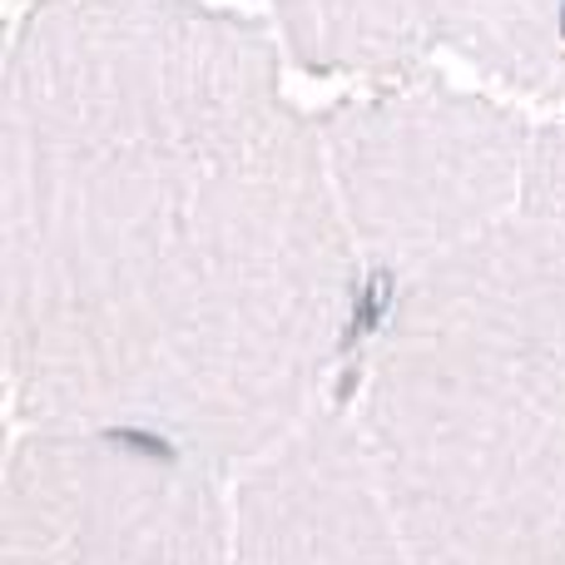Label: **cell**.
<instances>
[{"mask_svg":"<svg viewBox=\"0 0 565 565\" xmlns=\"http://www.w3.org/2000/svg\"><path fill=\"white\" fill-rule=\"evenodd\" d=\"M348 412L407 565H565V248L516 204L392 288Z\"/></svg>","mask_w":565,"mask_h":565,"instance_id":"obj_2","label":"cell"},{"mask_svg":"<svg viewBox=\"0 0 565 565\" xmlns=\"http://www.w3.org/2000/svg\"><path fill=\"white\" fill-rule=\"evenodd\" d=\"M234 477L105 431H15L0 565H228Z\"/></svg>","mask_w":565,"mask_h":565,"instance_id":"obj_4","label":"cell"},{"mask_svg":"<svg viewBox=\"0 0 565 565\" xmlns=\"http://www.w3.org/2000/svg\"><path fill=\"white\" fill-rule=\"evenodd\" d=\"M322 139L362 268L392 292L516 214L536 115L447 85H402L328 109Z\"/></svg>","mask_w":565,"mask_h":565,"instance_id":"obj_3","label":"cell"},{"mask_svg":"<svg viewBox=\"0 0 565 565\" xmlns=\"http://www.w3.org/2000/svg\"><path fill=\"white\" fill-rule=\"evenodd\" d=\"M15 431L238 477L332 412L362 258L322 115L258 35L179 0H60L0 115Z\"/></svg>","mask_w":565,"mask_h":565,"instance_id":"obj_1","label":"cell"},{"mask_svg":"<svg viewBox=\"0 0 565 565\" xmlns=\"http://www.w3.org/2000/svg\"><path fill=\"white\" fill-rule=\"evenodd\" d=\"M228 565H407L348 407L234 477Z\"/></svg>","mask_w":565,"mask_h":565,"instance_id":"obj_5","label":"cell"}]
</instances>
